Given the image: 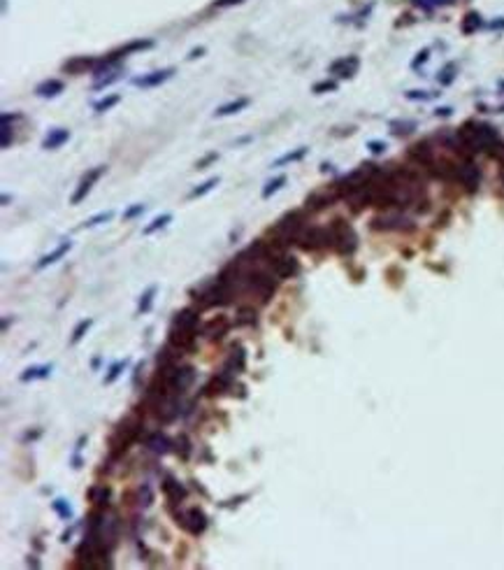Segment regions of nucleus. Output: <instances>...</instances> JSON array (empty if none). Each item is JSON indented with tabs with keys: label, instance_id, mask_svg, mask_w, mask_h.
Listing matches in <instances>:
<instances>
[{
	"label": "nucleus",
	"instance_id": "f257e3e1",
	"mask_svg": "<svg viewBox=\"0 0 504 570\" xmlns=\"http://www.w3.org/2000/svg\"><path fill=\"white\" fill-rule=\"evenodd\" d=\"M139 433H142V417L137 412L128 414L126 419H121V424L116 426V431L109 437V459L116 461L128 449V445L137 440Z\"/></svg>",
	"mask_w": 504,
	"mask_h": 570
},
{
	"label": "nucleus",
	"instance_id": "f03ea898",
	"mask_svg": "<svg viewBox=\"0 0 504 570\" xmlns=\"http://www.w3.org/2000/svg\"><path fill=\"white\" fill-rule=\"evenodd\" d=\"M307 217L302 210H293V212H286L274 226L270 228V237L272 242L276 244H291V242H298V237L302 235V231L307 228Z\"/></svg>",
	"mask_w": 504,
	"mask_h": 570
},
{
	"label": "nucleus",
	"instance_id": "7ed1b4c3",
	"mask_svg": "<svg viewBox=\"0 0 504 570\" xmlns=\"http://www.w3.org/2000/svg\"><path fill=\"white\" fill-rule=\"evenodd\" d=\"M328 233H330V247H335L342 256H351L358 249V235L344 219H335L328 226Z\"/></svg>",
	"mask_w": 504,
	"mask_h": 570
},
{
	"label": "nucleus",
	"instance_id": "20e7f679",
	"mask_svg": "<svg viewBox=\"0 0 504 570\" xmlns=\"http://www.w3.org/2000/svg\"><path fill=\"white\" fill-rule=\"evenodd\" d=\"M172 517L177 519L181 528H186L191 535H202L209 526V519L200 508H188V510H172Z\"/></svg>",
	"mask_w": 504,
	"mask_h": 570
},
{
	"label": "nucleus",
	"instance_id": "39448f33",
	"mask_svg": "<svg viewBox=\"0 0 504 570\" xmlns=\"http://www.w3.org/2000/svg\"><path fill=\"white\" fill-rule=\"evenodd\" d=\"M372 228L374 231H414V221L407 219L402 212H384L379 217L372 219Z\"/></svg>",
	"mask_w": 504,
	"mask_h": 570
},
{
	"label": "nucleus",
	"instance_id": "423d86ee",
	"mask_svg": "<svg viewBox=\"0 0 504 570\" xmlns=\"http://www.w3.org/2000/svg\"><path fill=\"white\" fill-rule=\"evenodd\" d=\"M298 244H300L305 251H314V249L321 247H330V233L328 228H318V226H307L302 235L298 237Z\"/></svg>",
	"mask_w": 504,
	"mask_h": 570
},
{
	"label": "nucleus",
	"instance_id": "0eeeda50",
	"mask_svg": "<svg viewBox=\"0 0 504 570\" xmlns=\"http://www.w3.org/2000/svg\"><path fill=\"white\" fill-rule=\"evenodd\" d=\"M105 170H107L105 165H96V168L86 170L84 175H82V179H79V184H77V188H75V194H72V198H70L72 205H79L82 201H86V196L91 194V188H93V184H96L98 179H100V177L105 175Z\"/></svg>",
	"mask_w": 504,
	"mask_h": 570
},
{
	"label": "nucleus",
	"instance_id": "6e6552de",
	"mask_svg": "<svg viewBox=\"0 0 504 570\" xmlns=\"http://www.w3.org/2000/svg\"><path fill=\"white\" fill-rule=\"evenodd\" d=\"M456 179L462 184V186L467 188L469 194H474L476 188H479L481 184V170L476 163H472V161H462L460 165H458L456 170Z\"/></svg>",
	"mask_w": 504,
	"mask_h": 570
},
{
	"label": "nucleus",
	"instance_id": "1a4fd4ad",
	"mask_svg": "<svg viewBox=\"0 0 504 570\" xmlns=\"http://www.w3.org/2000/svg\"><path fill=\"white\" fill-rule=\"evenodd\" d=\"M337 196H339L337 186H332V188H321V191H314V194L307 196L305 207L309 210V212H321V210H325V207H330L332 203H335Z\"/></svg>",
	"mask_w": 504,
	"mask_h": 570
},
{
	"label": "nucleus",
	"instance_id": "9d476101",
	"mask_svg": "<svg viewBox=\"0 0 504 570\" xmlns=\"http://www.w3.org/2000/svg\"><path fill=\"white\" fill-rule=\"evenodd\" d=\"M233 384H235V372H230V370L226 368L223 372H216L209 382H207V387H204L202 391H204V396H221V394H226V391H230Z\"/></svg>",
	"mask_w": 504,
	"mask_h": 570
},
{
	"label": "nucleus",
	"instance_id": "9b49d317",
	"mask_svg": "<svg viewBox=\"0 0 504 570\" xmlns=\"http://www.w3.org/2000/svg\"><path fill=\"white\" fill-rule=\"evenodd\" d=\"M161 489H163V493H165V498L170 500V505H179L181 500L188 496L186 486L181 484L179 479H174L172 475H168V477L163 479V482H161Z\"/></svg>",
	"mask_w": 504,
	"mask_h": 570
},
{
	"label": "nucleus",
	"instance_id": "f8f14e48",
	"mask_svg": "<svg viewBox=\"0 0 504 570\" xmlns=\"http://www.w3.org/2000/svg\"><path fill=\"white\" fill-rule=\"evenodd\" d=\"M195 338L198 335L193 333V331H181L177 326L170 328V345L177 347L179 352H193L195 349Z\"/></svg>",
	"mask_w": 504,
	"mask_h": 570
},
{
	"label": "nucleus",
	"instance_id": "ddd939ff",
	"mask_svg": "<svg viewBox=\"0 0 504 570\" xmlns=\"http://www.w3.org/2000/svg\"><path fill=\"white\" fill-rule=\"evenodd\" d=\"M409 158L416 161L418 165H423V168H432L435 161H437V158H435V149H432L430 142H425V140H423V142H416V145L409 149Z\"/></svg>",
	"mask_w": 504,
	"mask_h": 570
},
{
	"label": "nucleus",
	"instance_id": "4468645a",
	"mask_svg": "<svg viewBox=\"0 0 504 570\" xmlns=\"http://www.w3.org/2000/svg\"><path fill=\"white\" fill-rule=\"evenodd\" d=\"M172 75H174V68H163V70H154V73H149V75L135 77L132 79V84L142 86V89H151V86H161L163 82H168Z\"/></svg>",
	"mask_w": 504,
	"mask_h": 570
},
{
	"label": "nucleus",
	"instance_id": "2eb2a0df",
	"mask_svg": "<svg viewBox=\"0 0 504 570\" xmlns=\"http://www.w3.org/2000/svg\"><path fill=\"white\" fill-rule=\"evenodd\" d=\"M198 324H200L198 309L186 307V309H179V312L174 314L172 326L181 328V331H193V333H198Z\"/></svg>",
	"mask_w": 504,
	"mask_h": 570
},
{
	"label": "nucleus",
	"instance_id": "dca6fc26",
	"mask_svg": "<svg viewBox=\"0 0 504 570\" xmlns=\"http://www.w3.org/2000/svg\"><path fill=\"white\" fill-rule=\"evenodd\" d=\"M228 331H230L228 316H214V319H209V322L202 326V335L204 338H209V340H221Z\"/></svg>",
	"mask_w": 504,
	"mask_h": 570
},
{
	"label": "nucleus",
	"instance_id": "f3484780",
	"mask_svg": "<svg viewBox=\"0 0 504 570\" xmlns=\"http://www.w3.org/2000/svg\"><path fill=\"white\" fill-rule=\"evenodd\" d=\"M96 58L93 56H72L70 61L63 63V73L67 75H82L86 70H93L96 68Z\"/></svg>",
	"mask_w": 504,
	"mask_h": 570
},
{
	"label": "nucleus",
	"instance_id": "a211bd4d",
	"mask_svg": "<svg viewBox=\"0 0 504 570\" xmlns=\"http://www.w3.org/2000/svg\"><path fill=\"white\" fill-rule=\"evenodd\" d=\"M70 140V131L67 128H51L47 135H44L42 140V149H47V152H54V149H58V147H63Z\"/></svg>",
	"mask_w": 504,
	"mask_h": 570
},
{
	"label": "nucleus",
	"instance_id": "6ab92c4d",
	"mask_svg": "<svg viewBox=\"0 0 504 570\" xmlns=\"http://www.w3.org/2000/svg\"><path fill=\"white\" fill-rule=\"evenodd\" d=\"M355 70H358V58L355 56H344V58H337L330 66V73L337 75V77H353Z\"/></svg>",
	"mask_w": 504,
	"mask_h": 570
},
{
	"label": "nucleus",
	"instance_id": "aec40b11",
	"mask_svg": "<svg viewBox=\"0 0 504 570\" xmlns=\"http://www.w3.org/2000/svg\"><path fill=\"white\" fill-rule=\"evenodd\" d=\"M72 249V242L70 240H65V242H60L58 247L54 249V251H49V254H44L42 259H40V261L35 263V268L37 270H44V268H49V266H54L56 261H60V259H63V256L67 254V251H70Z\"/></svg>",
	"mask_w": 504,
	"mask_h": 570
},
{
	"label": "nucleus",
	"instance_id": "412c9836",
	"mask_svg": "<svg viewBox=\"0 0 504 570\" xmlns=\"http://www.w3.org/2000/svg\"><path fill=\"white\" fill-rule=\"evenodd\" d=\"M63 89H65V84L60 79H44V82H40L35 86V93L40 98H56L63 93Z\"/></svg>",
	"mask_w": 504,
	"mask_h": 570
},
{
	"label": "nucleus",
	"instance_id": "4be33fe9",
	"mask_svg": "<svg viewBox=\"0 0 504 570\" xmlns=\"http://www.w3.org/2000/svg\"><path fill=\"white\" fill-rule=\"evenodd\" d=\"M147 447L154 452V454L163 456V454H168L170 447H172V440H170L165 433H151L149 437H147Z\"/></svg>",
	"mask_w": 504,
	"mask_h": 570
},
{
	"label": "nucleus",
	"instance_id": "5701e85b",
	"mask_svg": "<svg viewBox=\"0 0 504 570\" xmlns=\"http://www.w3.org/2000/svg\"><path fill=\"white\" fill-rule=\"evenodd\" d=\"M151 47H154V40H132V42H128L126 47H121L119 51H114V54H109V56L121 63V58H126L132 51H144V49H151Z\"/></svg>",
	"mask_w": 504,
	"mask_h": 570
},
{
	"label": "nucleus",
	"instance_id": "b1692460",
	"mask_svg": "<svg viewBox=\"0 0 504 570\" xmlns=\"http://www.w3.org/2000/svg\"><path fill=\"white\" fill-rule=\"evenodd\" d=\"M226 368L230 370V372H244L246 370V349L244 347H233V352H230L228 356V365Z\"/></svg>",
	"mask_w": 504,
	"mask_h": 570
},
{
	"label": "nucleus",
	"instance_id": "393cba45",
	"mask_svg": "<svg viewBox=\"0 0 504 570\" xmlns=\"http://www.w3.org/2000/svg\"><path fill=\"white\" fill-rule=\"evenodd\" d=\"M249 105H251V100H249V98H235V100H230V103L221 105V107H216L214 114H216V116H230V114H237V112L246 109Z\"/></svg>",
	"mask_w": 504,
	"mask_h": 570
},
{
	"label": "nucleus",
	"instance_id": "a878e982",
	"mask_svg": "<svg viewBox=\"0 0 504 570\" xmlns=\"http://www.w3.org/2000/svg\"><path fill=\"white\" fill-rule=\"evenodd\" d=\"M51 365H30V368H26L24 372H21V382H33V379H47L49 375H51Z\"/></svg>",
	"mask_w": 504,
	"mask_h": 570
},
{
	"label": "nucleus",
	"instance_id": "bb28decb",
	"mask_svg": "<svg viewBox=\"0 0 504 570\" xmlns=\"http://www.w3.org/2000/svg\"><path fill=\"white\" fill-rule=\"evenodd\" d=\"M177 354H179V349L177 347H163L161 352L156 354V365L158 370L161 368H170V365H177Z\"/></svg>",
	"mask_w": 504,
	"mask_h": 570
},
{
	"label": "nucleus",
	"instance_id": "cd10ccee",
	"mask_svg": "<svg viewBox=\"0 0 504 570\" xmlns=\"http://www.w3.org/2000/svg\"><path fill=\"white\" fill-rule=\"evenodd\" d=\"M258 322V312L251 307V305H242L237 309V319H235V326H256Z\"/></svg>",
	"mask_w": 504,
	"mask_h": 570
},
{
	"label": "nucleus",
	"instance_id": "c85d7f7f",
	"mask_svg": "<svg viewBox=\"0 0 504 570\" xmlns=\"http://www.w3.org/2000/svg\"><path fill=\"white\" fill-rule=\"evenodd\" d=\"M86 496H89L91 503H96V505H100V508H102V505H107L112 491H109V486H105V484H93Z\"/></svg>",
	"mask_w": 504,
	"mask_h": 570
},
{
	"label": "nucleus",
	"instance_id": "c756f323",
	"mask_svg": "<svg viewBox=\"0 0 504 570\" xmlns=\"http://www.w3.org/2000/svg\"><path fill=\"white\" fill-rule=\"evenodd\" d=\"M305 156H307V147H298V149H293V152H288V154H283V156H279L272 165H274V168H281V165L295 163V161H302Z\"/></svg>",
	"mask_w": 504,
	"mask_h": 570
},
{
	"label": "nucleus",
	"instance_id": "7c9ffc66",
	"mask_svg": "<svg viewBox=\"0 0 504 570\" xmlns=\"http://www.w3.org/2000/svg\"><path fill=\"white\" fill-rule=\"evenodd\" d=\"M156 291H158V286H149L147 291L139 296V303H137V312L139 314H147L151 307H154V298H156Z\"/></svg>",
	"mask_w": 504,
	"mask_h": 570
},
{
	"label": "nucleus",
	"instance_id": "2f4dec72",
	"mask_svg": "<svg viewBox=\"0 0 504 570\" xmlns=\"http://www.w3.org/2000/svg\"><path fill=\"white\" fill-rule=\"evenodd\" d=\"M126 365H128V358H123V361H114V363L109 365L107 375H105V379H102V382H105V384L116 382V379H119V377L123 375V370H126Z\"/></svg>",
	"mask_w": 504,
	"mask_h": 570
},
{
	"label": "nucleus",
	"instance_id": "473e14b6",
	"mask_svg": "<svg viewBox=\"0 0 504 570\" xmlns=\"http://www.w3.org/2000/svg\"><path fill=\"white\" fill-rule=\"evenodd\" d=\"M170 221H172V214L170 212H165V214H161V217H156L154 219V221H151L149 226H144V235H154V233L156 231H161V228H165V226L170 224Z\"/></svg>",
	"mask_w": 504,
	"mask_h": 570
},
{
	"label": "nucleus",
	"instance_id": "72a5a7b5",
	"mask_svg": "<svg viewBox=\"0 0 504 570\" xmlns=\"http://www.w3.org/2000/svg\"><path fill=\"white\" fill-rule=\"evenodd\" d=\"M283 184H286V175H276L274 179H270V182L263 186V194H260V196H263L265 201H267V198H272L276 191H281Z\"/></svg>",
	"mask_w": 504,
	"mask_h": 570
},
{
	"label": "nucleus",
	"instance_id": "f704fd0d",
	"mask_svg": "<svg viewBox=\"0 0 504 570\" xmlns=\"http://www.w3.org/2000/svg\"><path fill=\"white\" fill-rule=\"evenodd\" d=\"M119 100H121L119 93H112V96H105V98H100V100H96V103H93V109H96L98 114H102V112H109L114 105H119Z\"/></svg>",
	"mask_w": 504,
	"mask_h": 570
},
{
	"label": "nucleus",
	"instance_id": "c9c22d12",
	"mask_svg": "<svg viewBox=\"0 0 504 570\" xmlns=\"http://www.w3.org/2000/svg\"><path fill=\"white\" fill-rule=\"evenodd\" d=\"M174 447H177V456H179L181 461H186L188 456H191V452H193L191 440H188V435H184V433L174 440Z\"/></svg>",
	"mask_w": 504,
	"mask_h": 570
},
{
	"label": "nucleus",
	"instance_id": "e433bc0d",
	"mask_svg": "<svg viewBox=\"0 0 504 570\" xmlns=\"http://www.w3.org/2000/svg\"><path fill=\"white\" fill-rule=\"evenodd\" d=\"M93 326V319H82V322L75 326V331H72V338H70V345H79L82 342V338H84L86 333H89V328Z\"/></svg>",
	"mask_w": 504,
	"mask_h": 570
},
{
	"label": "nucleus",
	"instance_id": "4c0bfd02",
	"mask_svg": "<svg viewBox=\"0 0 504 570\" xmlns=\"http://www.w3.org/2000/svg\"><path fill=\"white\" fill-rule=\"evenodd\" d=\"M219 182H221V177H209V179H207V182H202V184H200V186H195V188H193L191 194H188V198H191V201H193V198H200V196L209 194V191H211V188H214V186H216V184H219Z\"/></svg>",
	"mask_w": 504,
	"mask_h": 570
},
{
	"label": "nucleus",
	"instance_id": "58836bf2",
	"mask_svg": "<svg viewBox=\"0 0 504 570\" xmlns=\"http://www.w3.org/2000/svg\"><path fill=\"white\" fill-rule=\"evenodd\" d=\"M51 510H54L63 522H70L72 519V508L67 505V500H63V498H56L54 503H51Z\"/></svg>",
	"mask_w": 504,
	"mask_h": 570
},
{
	"label": "nucleus",
	"instance_id": "ea45409f",
	"mask_svg": "<svg viewBox=\"0 0 504 570\" xmlns=\"http://www.w3.org/2000/svg\"><path fill=\"white\" fill-rule=\"evenodd\" d=\"M112 217H114V212H112V210H107V212H98V214H93L91 219H86L84 224H82V228H96V226H100V224H105V221H109Z\"/></svg>",
	"mask_w": 504,
	"mask_h": 570
},
{
	"label": "nucleus",
	"instance_id": "a19ab883",
	"mask_svg": "<svg viewBox=\"0 0 504 570\" xmlns=\"http://www.w3.org/2000/svg\"><path fill=\"white\" fill-rule=\"evenodd\" d=\"M476 28H481V14L476 12H469L467 17H465V21H462V33H474Z\"/></svg>",
	"mask_w": 504,
	"mask_h": 570
},
{
	"label": "nucleus",
	"instance_id": "79ce46f5",
	"mask_svg": "<svg viewBox=\"0 0 504 570\" xmlns=\"http://www.w3.org/2000/svg\"><path fill=\"white\" fill-rule=\"evenodd\" d=\"M119 79H121V68H116V70L107 73V77L102 75V77L98 79L96 84H93V89H96V91H100V89H105V86H109V84H114V82H119Z\"/></svg>",
	"mask_w": 504,
	"mask_h": 570
},
{
	"label": "nucleus",
	"instance_id": "37998d69",
	"mask_svg": "<svg viewBox=\"0 0 504 570\" xmlns=\"http://www.w3.org/2000/svg\"><path fill=\"white\" fill-rule=\"evenodd\" d=\"M390 128H393V133L395 135H407V133H411V131H416V121H393Z\"/></svg>",
	"mask_w": 504,
	"mask_h": 570
},
{
	"label": "nucleus",
	"instance_id": "c03bdc74",
	"mask_svg": "<svg viewBox=\"0 0 504 570\" xmlns=\"http://www.w3.org/2000/svg\"><path fill=\"white\" fill-rule=\"evenodd\" d=\"M439 84H444V86H449L451 82H453V79H456V63H449V66L444 68V70H442V73H439Z\"/></svg>",
	"mask_w": 504,
	"mask_h": 570
},
{
	"label": "nucleus",
	"instance_id": "a18cd8bd",
	"mask_svg": "<svg viewBox=\"0 0 504 570\" xmlns=\"http://www.w3.org/2000/svg\"><path fill=\"white\" fill-rule=\"evenodd\" d=\"M137 496H139V505H142V508H149V505L154 503V491H151L149 484H142V486H139Z\"/></svg>",
	"mask_w": 504,
	"mask_h": 570
},
{
	"label": "nucleus",
	"instance_id": "49530a36",
	"mask_svg": "<svg viewBox=\"0 0 504 570\" xmlns=\"http://www.w3.org/2000/svg\"><path fill=\"white\" fill-rule=\"evenodd\" d=\"M335 89H337V82H332V79H323V82L314 84L312 91L314 93H328V91H335Z\"/></svg>",
	"mask_w": 504,
	"mask_h": 570
},
{
	"label": "nucleus",
	"instance_id": "de8ad7c7",
	"mask_svg": "<svg viewBox=\"0 0 504 570\" xmlns=\"http://www.w3.org/2000/svg\"><path fill=\"white\" fill-rule=\"evenodd\" d=\"M144 210H147V207H144V205H142V203H137V205H132V207H128L126 212H123V219H126V221H128V219H135V217H139V214H142V212H144Z\"/></svg>",
	"mask_w": 504,
	"mask_h": 570
},
{
	"label": "nucleus",
	"instance_id": "09e8293b",
	"mask_svg": "<svg viewBox=\"0 0 504 570\" xmlns=\"http://www.w3.org/2000/svg\"><path fill=\"white\" fill-rule=\"evenodd\" d=\"M216 158H219V154H216V152L207 154V156H202V158H200V161H198V163H195V168H198V170H204V168H207V165H209V163H214Z\"/></svg>",
	"mask_w": 504,
	"mask_h": 570
},
{
	"label": "nucleus",
	"instance_id": "8fccbe9b",
	"mask_svg": "<svg viewBox=\"0 0 504 570\" xmlns=\"http://www.w3.org/2000/svg\"><path fill=\"white\" fill-rule=\"evenodd\" d=\"M427 58H430V49H423V51H418V56H416L414 61H411V68H414V70H416V68H420L423 63L427 61Z\"/></svg>",
	"mask_w": 504,
	"mask_h": 570
},
{
	"label": "nucleus",
	"instance_id": "3c124183",
	"mask_svg": "<svg viewBox=\"0 0 504 570\" xmlns=\"http://www.w3.org/2000/svg\"><path fill=\"white\" fill-rule=\"evenodd\" d=\"M40 437H42V428H35V431L24 433V437H21V442H35V440H40Z\"/></svg>",
	"mask_w": 504,
	"mask_h": 570
},
{
	"label": "nucleus",
	"instance_id": "603ef678",
	"mask_svg": "<svg viewBox=\"0 0 504 570\" xmlns=\"http://www.w3.org/2000/svg\"><path fill=\"white\" fill-rule=\"evenodd\" d=\"M10 142H12V128L10 123H3V149H7Z\"/></svg>",
	"mask_w": 504,
	"mask_h": 570
},
{
	"label": "nucleus",
	"instance_id": "864d4df0",
	"mask_svg": "<svg viewBox=\"0 0 504 570\" xmlns=\"http://www.w3.org/2000/svg\"><path fill=\"white\" fill-rule=\"evenodd\" d=\"M242 500H249V493H242V496H237V498H230V500H223V508H237V505L242 503Z\"/></svg>",
	"mask_w": 504,
	"mask_h": 570
},
{
	"label": "nucleus",
	"instance_id": "5fc2aeb1",
	"mask_svg": "<svg viewBox=\"0 0 504 570\" xmlns=\"http://www.w3.org/2000/svg\"><path fill=\"white\" fill-rule=\"evenodd\" d=\"M367 147H370V152L372 154H384L386 152V142H381V140H372Z\"/></svg>",
	"mask_w": 504,
	"mask_h": 570
},
{
	"label": "nucleus",
	"instance_id": "6e6d98bb",
	"mask_svg": "<svg viewBox=\"0 0 504 570\" xmlns=\"http://www.w3.org/2000/svg\"><path fill=\"white\" fill-rule=\"evenodd\" d=\"M435 93H425V91H409L407 98L409 100H427V98H432Z\"/></svg>",
	"mask_w": 504,
	"mask_h": 570
},
{
	"label": "nucleus",
	"instance_id": "4d7b16f0",
	"mask_svg": "<svg viewBox=\"0 0 504 570\" xmlns=\"http://www.w3.org/2000/svg\"><path fill=\"white\" fill-rule=\"evenodd\" d=\"M204 51H207L204 47H195V49H191V51H188L186 58H188V61H195V58H200V56H202Z\"/></svg>",
	"mask_w": 504,
	"mask_h": 570
},
{
	"label": "nucleus",
	"instance_id": "13d9d810",
	"mask_svg": "<svg viewBox=\"0 0 504 570\" xmlns=\"http://www.w3.org/2000/svg\"><path fill=\"white\" fill-rule=\"evenodd\" d=\"M72 468H75V470H79V468L84 466V461H82V456H79V452H75V456H72Z\"/></svg>",
	"mask_w": 504,
	"mask_h": 570
},
{
	"label": "nucleus",
	"instance_id": "bf43d9fd",
	"mask_svg": "<svg viewBox=\"0 0 504 570\" xmlns=\"http://www.w3.org/2000/svg\"><path fill=\"white\" fill-rule=\"evenodd\" d=\"M242 0H216V7H230V5H240Z\"/></svg>",
	"mask_w": 504,
	"mask_h": 570
},
{
	"label": "nucleus",
	"instance_id": "052dcab7",
	"mask_svg": "<svg viewBox=\"0 0 504 570\" xmlns=\"http://www.w3.org/2000/svg\"><path fill=\"white\" fill-rule=\"evenodd\" d=\"M84 445H86V435H79V440H77V447H75V452H82V449H84Z\"/></svg>",
	"mask_w": 504,
	"mask_h": 570
},
{
	"label": "nucleus",
	"instance_id": "680f3d73",
	"mask_svg": "<svg viewBox=\"0 0 504 570\" xmlns=\"http://www.w3.org/2000/svg\"><path fill=\"white\" fill-rule=\"evenodd\" d=\"M451 112H453L451 107H439V109H437V116H449Z\"/></svg>",
	"mask_w": 504,
	"mask_h": 570
},
{
	"label": "nucleus",
	"instance_id": "e2e57ef3",
	"mask_svg": "<svg viewBox=\"0 0 504 570\" xmlns=\"http://www.w3.org/2000/svg\"><path fill=\"white\" fill-rule=\"evenodd\" d=\"M28 565H33V568H40V561H35V556H28Z\"/></svg>",
	"mask_w": 504,
	"mask_h": 570
},
{
	"label": "nucleus",
	"instance_id": "0e129e2a",
	"mask_svg": "<svg viewBox=\"0 0 504 570\" xmlns=\"http://www.w3.org/2000/svg\"><path fill=\"white\" fill-rule=\"evenodd\" d=\"M490 28H504V17H502V21H492Z\"/></svg>",
	"mask_w": 504,
	"mask_h": 570
},
{
	"label": "nucleus",
	"instance_id": "69168bd1",
	"mask_svg": "<svg viewBox=\"0 0 504 570\" xmlns=\"http://www.w3.org/2000/svg\"><path fill=\"white\" fill-rule=\"evenodd\" d=\"M91 365H93V370H98V368H100V356H96V358H93V363H91Z\"/></svg>",
	"mask_w": 504,
	"mask_h": 570
},
{
	"label": "nucleus",
	"instance_id": "338daca9",
	"mask_svg": "<svg viewBox=\"0 0 504 570\" xmlns=\"http://www.w3.org/2000/svg\"><path fill=\"white\" fill-rule=\"evenodd\" d=\"M7 326H10V316H5V319H3V331H7Z\"/></svg>",
	"mask_w": 504,
	"mask_h": 570
}]
</instances>
